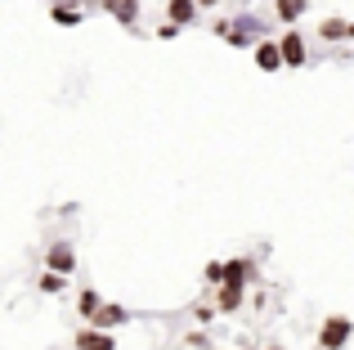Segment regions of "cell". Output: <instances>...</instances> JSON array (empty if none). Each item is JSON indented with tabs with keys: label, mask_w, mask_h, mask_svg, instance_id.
Segmentation results:
<instances>
[{
	"label": "cell",
	"mask_w": 354,
	"mask_h": 350,
	"mask_svg": "<svg viewBox=\"0 0 354 350\" xmlns=\"http://www.w3.org/2000/svg\"><path fill=\"white\" fill-rule=\"evenodd\" d=\"M193 5H198V14H202V9H216L220 0H193Z\"/></svg>",
	"instance_id": "obj_20"
},
{
	"label": "cell",
	"mask_w": 354,
	"mask_h": 350,
	"mask_svg": "<svg viewBox=\"0 0 354 350\" xmlns=\"http://www.w3.org/2000/svg\"><path fill=\"white\" fill-rule=\"evenodd\" d=\"M126 319H130V310H126V306H117V301H99V310L90 315V324H86V328H99V333H117Z\"/></svg>",
	"instance_id": "obj_5"
},
{
	"label": "cell",
	"mask_w": 354,
	"mask_h": 350,
	"mask_svg": "<svg viewBox=\"0 0 354 350\" xmlns=\"http://www.w3.org/2000/svg\"><path fill=\"white\" fill-rule=\"evenodd\" d=\"M36 288H41L45 297H63V292H68V279H63V274H50V270H45L41 279H36Z\"/></svg>",
	"instance_id": "obj_16"
},
{
	"label": "cell",
	"mask_w": 354,
	"mask_h": 350,
	"mask_svg": "<svg viewBox=\"0 0 354 350\" xmlns=\"http://www.w3.org/2000/svg\"><path fill=\"white\" fill-rule=\"evenodd\" d=\"M99 301H104V297H99V288H81L77 292V315L86 319V324H90V315L99 310Z\"/></svg>",
	"instance_id": "obj_15"
},
{
	"label": "cell",
	"mask_w": 354,
	"mask_h": 350,
	"mask_svg": "<svg viewBox=\"0 0 354 350\" xmlns=\"http://www.w3.org/2000/svg\"><path fill=\"white\" fill-rule=\"evenodd\" d=\"M99 9L113 14L126 32H135V27H139V0H99Z\"/></svg>",
	"instance_id": "obj_8"
},
{
	"label": "cell",
	"mask_w": 354,
	"mask_h": 350,
	"mask_svg": "<svg viewBox=\"0 0 354 350\" xmlns=\"http://www.w3.org/2000/svg\"><path fill=\"white\" fill-rule=\"evenodd\" d=\"M319 41L323 45L354 41V23H350V18H319Z\"/></svg>",
	"instance_id": "obj_9"
},
{
	"label": "cell",
	"mask_w": 354,
	"mask_h": 350,
	"mask_svg": "<svg viewBox=\"0 0 354 350\" xmlns=\"http://www.w3.org/2000/svg\"><path fill=\"white\" fill-rule=\"evenodd\" d=\"M220 279H225V265H220V261H207V265H202V283H207V297L220 288Z\"/></svg>",
	"instance_id": "obj_17"
},
{
	"label": "cell",
	"mask_w": 354,
	"mask_h": 350,
	"mask_svg": "<svg viewBox=\"0 0 354 350\" xmlns=\"http://www.w3.org/2000/svg\"><path fill=\"white\" fill-rule=\"evenodd\" d=\"M50 18H54V27H81V23H86V9H81V5H68V0H54V5H50Z\"/></svg>",
	"instance_id": "obj_13"
},
{
	"label": "cell",
	"mask_w": 354,
	"mask_h": 350,
	"mask_svg": "<svg viewBox=\"0 0 354 350\" xmlns=\"http://www.w3.org/2000/svg\"><path fill=\"white\" fill-rule=\"evenodd\" d=\"M220 265H225V279L220 283H238V288H247L251 274H256V265H251L247 256H229V261H220Z\"/></svg>",
	"instance_id": "obj_12"
},
{
	"label": "cell",
	"mask_w": 354,
	"mask_h": 350,
	"mask_svg": "<svg viewBox=\"0 0 354 350\" xmlns=\"http://www.w3.org/2000/svg\"><path fill=\"white\" fill-rule=\"evenodd\" d=\"M265 32H269V27H265V18H260V14H238V18H229L225 45H229V50H247V45H256Z\"/></svg>",
	"instance_id": "obj_1"
},
{
	"label": "cell",
	"mask_w": 354,
	"mask_h": 350,
	"mask_svg": "<svg viewBox=\"0 0 354 350\" xmlns=\"http://www.w3.org/2000/svg\"><path fill=\"white\" fill-rule=\"evenodd\" d=\"M193 319H198L202 328H211V319H216V306H211V301H198V306H193Z\"/></svg>",
	"instance_id": "obj_18"
},
{
	"label": "cell",
	"mask_w": 354,
	"mask_h": 350,
	"mask_svg": "<svg viewBox=\"0 0 354 350\" xmlns=\"http://www.w3.org/2000/svg\"><path fill=\"white\" fill-rule=\"evenodd\" d=\"M242 301H247V288H238V283H220V288L211 292V306H216V315H238Z\"/></svg>",
	"instance_id": "obj_6"
},
{
	"label": "cell",
	"mask_w": 354,
	"mask_h": 350,
	"mask_svg": "<svg viewBox=\"0 0 354 350\" xmlns=\"http://www.w3.org/2000/svg\"><path fill=\"white\" fill-rule=\"evenodd\" d=\"M68 5H81V0H68Z\"/></svg>",
	"instance_id": "obj_21"
},
{
	"label": "cell",
	"mask_w": 354,
	"mask_h": 350,
	"mask_svg": "<svg viewBox=\"0 0 354 350\" xmlns=\"http://www.w3.org/2000/svg\"><path fill=\"white\" fill-rule=\"evenodd\" d=\"M247 350H251V346H247Z\"/></svg>",
	"instance_id": "obj_23"
},
{
	"label": "cell",
	"mask_w": 354,
	"mask_h": 350,
	"mask_svg": "<svg viewBox=\"0 0 354 350\" xmlns=\"http://www.w3.org/2000/svg\"><path fill=\"white\" fill-rule=\"evenodd\" d=\"M166 23H175L184 32V27L198 23V5L193 0H166Z\"/></svg>",
	"instance_id": "obj_11"
},
{
	"label": "cell",
	"mask_w": 354,
	"mask_h": 350,
	"mask_svg": "<svg viewBox=\"0 0 354 350\" xmlns=\"http://www.w3.org/2000/svg\"><path fill=\"white\" fill-rule=\"evenodd\" d=\"M45 270L72 279V274H77V247H72L68 238H54V243L45 247Z\"/></svg>",
	"instance_id": "obj_3"
},
{
	"label": "cell",
	"mask_w": 354,
	"mask_h": 350,
	"mask_svg": "<svg viewBox=\"0 0 354 350\" xmlns=\"http://www.w3.org/2000/svg\"><path fill=\"white\" fill-rule=\"evenodd\" d=\"M269 350H283V346H269Z\"/></svg>",
	"instance_id": "obj_22"
},
{
	"label": "cell",
	"mask_w": 354,
	"mask_h": 350,
	"mask_svg": "<svg viewBox=\"0 0 354 350\" xmlns=\"http://www.w3.org/2000/svg\"><path fill=\"white\" fill-rule=\"evenodd\" d=\"M72 350H117V337L113 333H99V328H77Z\"/></svg>",
	"instance_id": "obj_10"
},
{
	"label": "cell",
	"mask_w": 354,
	"mask_h": 350,
	"mask_svg": "<svg viewBox=\"0 0 354 350\" xmlns=\"http://www.w3.org/2000/svg\"><path fill=\"white\" fill-rule=\"evenodd\" d=\"M354 337V319L350 315H328L319 328V350H350Z\"/></svg>",
	"instance_id": "obj_2"
},
{
	"label": "cell",
	"mask_w": 354,
	"mask_h": 350,
	"mask_svg": "<svg viewBox=\"0 0 354 350\" xmlns=\"http://www.w3.org/2000/svg\"><path fill=\"white\" fill-rule=\"evenodd\" d=\"M153 36H157V41H175V36H180V27H175V23H162Z\"/></svg>",
	"instance_id": "obj_19"
},
{
	"label": "cell",
	"mask_w": 354,
	"mask_h": 350,
	"mask_svg": "<svg viewBox=\"0 0 354 350\" xmlns=\"http://www.w3.org/2000/svg\"><path fill=\"white\" fill-rule=\"evenodd\" d=\"M251 63H256L260 72H283V59H278V41L260 36V41L251 45Z\"/></svg>",
	"instance_id": "obj_7"
},
{
	"label": "cell",
	"mask_w": 354,
	"mask_h": 350,
	"mask_svg": "<svg viewBox=\"0 0 354 350\" xmlns=\"http://www.w3.org/2000/svg\"><path fill=\"white\" fill-rule=\"evenodd\" d=\"M305 9H310V0H274V18H278L283 27H296Z\"/></svg>",
	"instance_id": "obj_14"
},
{
	"label": "cell",
	"mask_w": 354,
	"mask_h": 350,
	"mask_svg": "<svg viewBox=\"0 0 354 350\" xmlns=\"http://www.w3.org/2000/svg\"><path fill=\"white\" fill-rule=\"evenodd\" d=\"M278 59H283V68H305L310 63V45H305V36L296 27H287L278 36Z\"/></svg>",
	"instance_id": "obj_4"
}]
</instances>
